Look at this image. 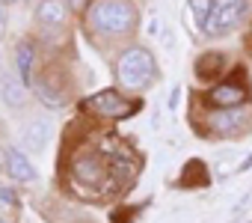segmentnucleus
Wrapping results in <instances>:
<instances>
[{"label": "nucleus", "mask_w": 252, "mask_h": 223, "mask_svg": "<svg viewBox=\"0 0 252 223\" xmlns=\"http://www.w3.org/2000/svg\"><path fill=\"white\" fill-rule=\"evenodd\" d=\"M86 27L107 39H122L137 30V6L131 0H95L86 12Z\"/></svg>", "instance_id": "1"}, {"label": "nucleus", "mask_w": 252, "mask_h": 223, "mask_svg": "<svg viewBox=\"0 0 252 223\" xmlns=\"http://www.w3.org/2000/svg\"><path fill=\"white\" fill-rule=\"evenodd\" d=\"M155 77H158V63H155L152 51L143 48V45L128 48L116 60V80L125 89H134V92L149 89L155 83Z\"/></svg>", "instance_id": "2"}, {"label": "nucleus", "mask_w": 252, "mask_h": 223, "mask_svg": "<svg viewBox=\"0 0 252 223\" xmlns=\"http://www.w3.org/2000/svg\"><path fill=\"white\" fill-rule=\"evenodd\" d=\"M86 107L92 110V113L104 116V119H128V116H134L137 110L143 107V101L125 98L116 89H101V92H95V95L86 98Z\"/></svg>", "instance_id": "3"}, {"label": "nucleus", "mask_w": 252, "mask_h": 223, "mask_svg": "<svg viewBox=\"0 0 252 223\" xmlns=\"http://www.w3.org/2000/svg\"><path fill=\"white\" fill-rule=\"evenodd\" d=\"M246 12V0H217L214 3V12L205 24V33L208 36H222L228 33Z\"/></svg>", "instance_id": "4"}, {"label": "nucleus", "mask_w": 252, "mask_h": 223, "mask_svg": "<svg viewBox=\"0 0 252 223\" xmlns=\"http://www.w3.org/2000/svg\"><path fill=\"white\" fill-rule=\"evenodd\" d=\"M107 173H113V170H107V164L101 161L98 152H83L71 164V179L77 185H86V187H101Z\"/></svg>", "instance_id": "5"}, {"label": "nucleus", "mask_w": 252, "mask_h": 223, "mask_svg": "<svg viewBox=\"0 0 252 223\" xmlns=\"http://www.w3.org/2000/svg\"><path fill=\"white\" fill-rule=\"evenodd\" d=\"M36 21L45 30H63L68 24V3H65V0H39Z\"/></svg>", "instance_id": "6"}, {"label": "nucleus", "mask_w": 252, "mask_h": 223, "mask_svg": "<svg viewBox=\"0 0 252 223\" xmlns=\"http://www.w3.org/2000/svg\"><path fill=\"white\" fill-rule=\"evenodd\" d=\"M249 113L243 107H228V110H217V113L208 116V128L217 131V134H231V131H240L246 125Z\"/></svg>", "instance_id": "7"}, {"label": "nucleus", "mask_w": 252, "mask_h": 223, "mask_svg": "<svg viewBox=\"0 0 252 223\" xmlns=\"http://www.w3.org/2000/svg\"><path fill=\"white\" fill-rule=\"evenodd\" d=\"M246 101V86L243 83H220L208 92V104L220 107V110H228V107H240Z\"/></svg>", "instance_id": "8"}, {"label": "nucleus", "mask_w": 252, "mask_h": 223, "mask_svg": "<svg viewBox=\"0 0 252 223\" xmlns=\"http://www.w3.org/2000/svg\"><path fill=\"white\" fill-rule=\"evenodd\" d=\"M3 164H6V173H9L12 179H18V182H33V179H36L33 164H30L27 155H24L21 149H15V146H6V152H3Z\"/></svg>", "instance_id": "9"}, {"label": "nucleus", "mask_w": 252, "mask_h": 223, "mask_svg": "<svg viewBox=\"0 0 252 223\" xmlns=\"http://www.w3.org/2000/svg\"><path fill=\"white\" fill-rule=\"evenodd\" d=\"M0 98H3L9 107H21L27 101V83L18 74H6L0 80Z\"/></svg>", "instance_id": "10"}, {"label": "nucleus", "mask_w": 252, "mask_h": 223, "mask_svg": "<svg viewBox=\"0 0 252 223\" xmlns=\"http://www.w3.org/2000/svg\"><path fill=\"white\" fill-rule=\"evenodd\" d=\"M33 60H36V45L30 39L18 42V48H15V66H18V77L27 86L33 83Z\"/></svg>", "instance_id": "11"}, {"label": "nucleus", "mask_w": 252, "mask_h": 223, "mask_svg": "<svg viewBox=\"0 0 252 223\" xmlns=\"http://www.w3.org/2000/svg\"><path fill=\"white\" fill-rule=\"evenodd\" d=\"M222 66H225V57L217 54V51H208L205 57L196 60V77H202V80H214L217 74H222Z\"/></svg>", "instance_id": "12"}, {"label": "nucleus", "mask_w": 252, "mask_h": 223, "mask_svg": "<svg viewBox=\"0 0 252 223\" xmlns=\"http://www.w3.org/2000/svg\"><path fill=\"white\" fill-rule=\"evenodd\" d=\"M48 137H51V122H45V119H30V122L24 125V143H27L30 149H42V146L48 143Z\"/></svg>", "instance_id": "13"}, {"label": "nucleus", "mask_w": 252, "mask_h": 223, "mask_svg": "<svg viewBox=\"0 0 252 223\" xmlns=\"http://www.w3.org/2000/svg\"><path fill=\"white\" fill-rule=\"evenodd\" d=\"M214 3H217V0H190V12H193L196 24H199L202 30H205L208 18H211V12H214Z\"/></svg>", "instance_id": "14"}, {"label": "nucleus", "mask_w": 252, "mask_h": 223, "mask_svg": "<svg viewBox=\"0 0 252 223\" xmlns=\"http://www.w3.org/2000/svg\"><path fill=\"white\" fill-rule=\"evenodd\" d=\"M36 92L42 95V101H45L48 107H63V92L51 89L48 83H36Z\"/></svg>", "instance_id": "15"}, {"label": "nucleus", "mask_w": 252, "mask_h": 223, "mask_svg": "<svg viewBox=\"0 0 252 223\" xmlns=\"http://www.w3.org/2000/svg\"><path fill=\"white\" fill-rule=\"evenodd\" d=\"M0 202H6V205H12V202H15V196H12V190H9V187L0 190Z\"/></svg>", "instance_id": "16"}, {"label": "nucleus", "mask_w": 252, "mask_h": 223, "mask_svg": "<svg viewBox=\"0 0 252 223\" xmlns=\"http://www.w3.org/2000/svg\"><path fill=\"white\" fill-rule=\"evenodd\" d=\"M3 24H6V12H3V6H0V30H3Z\"/></svg>", "instance_id": "17"}, {"label": "nucleus", "mask_w": 252, "mask_h": 223, "mask_svg": "<svg viewBox=\"0 0 252 223\" xmlns=\"http://www.w3.org/2000/svg\"><path fill=\"white\" fill-rule=\"evenodd\" d=\"M65 3H71V6H83V0H65Z\"/></svg>", "instance_id": "18"}, {"label": "nucleus", "mask_w": 252, "mask_h": 223, "mask_svg": "<svg viewBox=\"0 0 252 223\" xmlns=\"http://www.w3.org/2000/svg\"><path fill=\"white\" fill-rule=\"evenodd\" d=\"M6 3H15V0H0V6H6Z\"/></svg>", "instance_id": "19"}, {"label": "nucleus", "mask_w": 252, "mask_h": 223, "mask_svg": "<svg viewBox=\"0 0 252 223\" xmlns=\"http://www.w3.org/2000/svg\"><path fill=\"white\" fill-rule=\"evenodd\" d=\"M0 223H9V220H3V217H0Z\"/></svg>", "instance_id": "20"}]
</instances>
